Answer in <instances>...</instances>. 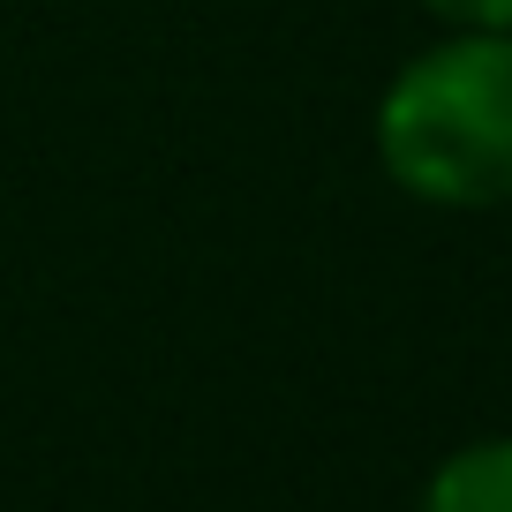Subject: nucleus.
Segmentation results:
<instances>
[{
    "label": "nucleus",
    "mask_w": 512,
    "mask_h": 512,
    "mask_svg": "<svg viewBox=\"0 0 512 512\" xmlns=\"http://www.w3.org/2000/svg\"><path fill=\"white\" fill-rule=\"evenodd\" d=\"M377 159L422 204H512V31H460L407 61L377 106Z\"/></svg>",
    "instance_id": "obj_1"
},
{
    "label": "nucleus",
    "mask_w": 512,
    "mask_h": 512,
    "mask_svg": "<svg viewBox=\"0 0 512 512\" xmlns=\"http://www.w3.org/2000/svg\"><path fill=\"white\" fill-rule=\"evenodd\" d=\"M422 512H512V437L452 452L422 490Z\"/></svg>",
    "instance_id": "obj_2"
},
{
    "label": "nucleus",
    "mask_w": 512,
    "mask_h": 512,
    "mask_svg": "<svg viewBox=\"0 0 512 512\" xmlns=\"http://www.w3.org/2000/svg\"><path fill=\"white\" fill-rule=\"evenodd\" d=\"M452 31H512V0H422Z\"/></svg>",
    "instance_id": "obj_3"
}]
</instances>
